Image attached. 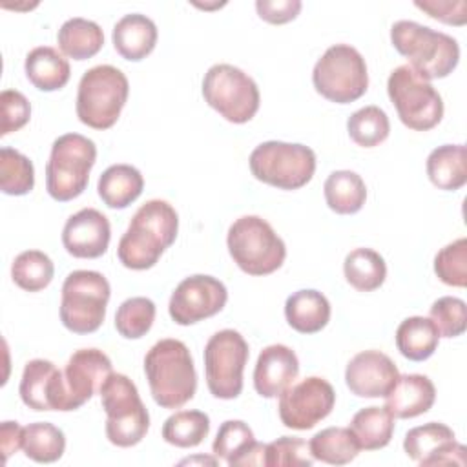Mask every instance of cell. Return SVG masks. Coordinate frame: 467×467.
<instances>
[{
    "instance_id": "1",
    "label": "cell",
    "mask_w": 467,
    "mask_h": 467,
    "mask_svg": "<svg viewBox=\"0 0 467 467\" xmlns=\"http://www.w3.org/2000/svg\"><path fill=\"white\" fill-rule=\"evenodd\" d=\"M177 230L179 215L170 202L162 199L146 201L119 241V261L130 270L155 266L164 250L175 243Z\"/></svg>"
},
{
    "instance_id": "2",
    "label": "cell",
    "mask_w": 467,
    "mask_h": 467,
    "mask_svg": "<svg viewBox=\"0 0 467 467\" xmlns=\"http://www.w3.org/2000/svg\"><path fill=\"white\" fill-rule=\"evenodd\" d=\"M150 392L162 409H179L197 390V372L188 347L173 337L157 341L144 356Z\"/></svg>"
},
{
    "instance_id": "3",
    "label": "cell",
    "mask_w": 467,
    "mask_h": 467,
    "mask_svg": "<svg viewBox=\"0 0 467 467\" xmlns=\"http://www.w3.org/2000/svg\"><path fill=\"white\" fill-rule=\"evenodd\" d=\"M390 42L425 80L445 78L460 62V46L447 33L412 20H398L390 27Z\"/></svg>"
},
{
    "instance_id": "4",
    "label": "cell",
    "mask_w": 467,
    "mask_h": 467,
    "mask_svg": "<svg viewBox=\"0 0 467 467\" xmlns=\"http://www.w3.org/2000/svg\"><path fill=\"white\" fill-rule=\"evenodd\" d=\"M234 263L248 275H268L283 266L286 246L275 230L259 215H243L226 235Z\"/></svg>"
},
{
    "instance_id": "5",
    "label": "cell",
    "mask_w": 467,
    "mask_h": 467,
    "mask_svg": "<svg viewBox=\"0 0 467 467\" xmlns=\"http://www.w3.org/2000/svg\"><path fill=\"white\" fill-rule=\"evenodd\" d=\"M128 95L130 82L119 67L95 66L78 82L77 117L93 130H108L119 120Z\"/></svg>"
},
{
    "instance_id": "6",
    "label": "cell",
    "mask_w": 467,
    "mask_h": 467,
    "mask_svg": "<svg viewBox=\"0 0 467 467\" xmlns=\"http://www.w3.org/2000/svg\"><path fill=\"white\" fill-rule=\"evenodd\" d=\"M97 161V146L80 133H64L51 144L46 164V190L58 201L67 202L78 197L89 181Z\"/></svg>"
},
{
    "instance_id": "7",
    "label": "cell",
    "mask_w": 467,
    "mask_h": 467,
    "mask_svg": "<svg viewBox=\"0 0 467 467\" xmlns=\"http://www.w3.org/2000/svg\"><path fill=\"white\" fill-rule=\"evenodd\" d=\"M102 409L108 416L106 436L117 447H133L150 429V414L135 383L120 372H111L100 387Z\"/></svg>"
},
{
    "instance_id": "8",
    "label": "cell",
    "mask_w": 467,
    "mask_h": 467,
    "mask_svg": "<svg viewBox=\"0 0 467 467\" xmlns=\"http://www.w3.org/2000/svg\"><path fill=\"white\" fill-rule=\"evenodd\" d=\"M109 283L95 270H73L62 283L60 321L73 334L99 330L106 317Z\"/></svg>"
},
{
    "instance_id": "9",
    "label": "cell",
    "mask_w": 467,
    "mask_h": 467,
    "mask_svg": "<svg viewBox=\"0 0 467 467\" xmlns=\"http://www.w3.org/2000/svg\"><path fill=\"white\" fill-rule=\"evenodd\" d=\"M252 175L279 190H299L316 171V153L297 142L266 140L254 148L248 159Z\"/></svg>"
},
{
    "instance_id": "10",
    "label": "cell",
    "mask_w": 467,
    "mask_h": 467,
    "mask_svg": "<svg viewBox=\"0 0 467 467\" xmlns=\"http://www.w3.org/2000/svg\"><path fill=\"white\" fill-rule=\"evenodd\" d=\"M316 91L330 102L350 104L368 88V71L361 53L348 44L330 46L312 71Z\"/></svg>"
},
{
    "instance_id": "11",
    "label": "cell",
    "mask_w": 467,
    "mask_h": 467,
    "mask_svg": "<svg viewBox=\"0 0 467 467\" xmlns=\"http://www.w3.org/2000/svg\"><path fill=\"white\" fill-rule=\"evenodd\" d=\"M387 93L400 120L414 131H429L443 117V100L438 89L420 77L410 66L403 64L390 71Z\"/></svg>"
},
{
    "instance_id": "12",
    "label": "cell",
    "mask_w": 467,
    "mask_h": 467,
    "mask_svg": "<svg viewBox=\"0 0 467 467\" xmlns=\"http://www.w3.org/2000/svg\"><path fill=\"white\" fill-rule=\"evenodd\" d=\"M202 97L210 108L234 124L252 120L261 102L255 80L232 64H215L204 73Z\"/></svg>"
},
{
    "instance_id": "13",
    "label": "cell",
    "mask_w": 467,
    "mask_h": 467,
    "mask_svg": "<svg viewBox=\"0 0 467 467\" xmlns=\"http://www.w3.org/2000/svg\"><path fill=\"white\" fill-rule=\"evenodd\" d=\"M248 356V343L234 328L219 330L206 341L204 372L208 390L213 398L234 400L241 394Z\"/></svg>"
},
{
    "instance_id": "14",
    "label": "cell",
    "mask_w": 467,
    "mask_h": 467,
    "mask_svg": "<svg viewBox=\"0 0 467 467\" xmlns=\"http://www.w3.org/2000/svg\"><path fill=\"white\" fill-rule=\"evenodd\" d=\"M336 403L334 387L319 376L292 383L279 394L281 423L294 431H308L325 420Z\"/></svg>"
},
{
    "instance_id": "15",
    "label": "cell",
    "mask_w": 467,
    "mask_h": 467,
    "mask_svg": "<svg viewBox=\"0 0 467 467\" xmlns=\"http://www.w3.org/2000/svg\"><path fill=\"white\" fill-rule=\"evenodd\" d=\"M228 301L226 286L213 275L195 274L182 279L173 290L168 312L177 325H193L219 314Z\"/></svg>"
},
{
    "instance_id": "16",
    "label": "cell",
    "mask_w": 467,
    "mask_h": 467,
    "mask_svg": "<svg viewBox=\"0 0 467 467\" xmlns=\"http://www.w3.org/2000/svg\"><path fill=\"white\" fill-rule=\"evenodd\" d=\"M403 449L412 462L423 467L451 463L463 467L467 463L465 445L458 443L452 429L440 421H429L407 431Z\"/></svg>"
},
{
    "instance_id": "17",
    "label": "cell",
    "mask_w": 467,
    "mask_h": 467,
    "mask_svg": "<svg viewBox=\"0 0 467 467\" xmlns=\"http://www.w3.org/2000/svg\"><path fill=\"white\" fill-rule=\"evenodd\" d=\"M113 372L111 359L99 348H80L73 352L62 370L69 410L80 409Z\"/></svg>"
},
{
    "instance_id": "18",
    "label": "cell",
    "mask_w": 467,
    "mask_h": 467,
    "mask_svg": "<svg viewBox=\"0 0 467 467\" xmlns=\"http://www.w3.org/2000/svg\"><path fill=\"white\" fill-rule=\"evenodd\" d=\"M18 392L24 405L33 410L69 412L62 370L49 359L36 358L26 363Z\"/></svg>"
},
{
    "instance_id": "19",
    "label": "cell",
    "mask_w": 467,
    "mask_h": 467,
    "mask_svg": "<svg viewBox=\"0 0 467 467\" xmlns=\"http://www.w3.org/2000/svg\"><path fill=\"white\" fill-rule=\"evenodd\" d=\"M398 378V367L379 350H363L356 354L345 370V383L358 398H385Z\"/></svg>"
},
{
    "instance_id": "20",
    "label": "cell",
    "mask_w": 467,
    "mask_h": 467,
    "mask_svg": "<svg viewBox=\"0 0 467 467\" xmlns=\"http://www.w3.org/2000/svg\"><path fill=\"white\" fill-rule=\"evenodd\" d=\"M111 239L108 217L95 208H82L73 213L62 230L66 252L78 259H97L106 254Z\"/></svg>"
},
{
    "instance_id": "21",
    "label": "cell",
    "mask_w": 467,
    "mask_h": 467,
    "mask_svg": "<svg viewBox=\"0 0 467 467\" xmlns=\"http://www.w3.org/2000/svg\"><path fill=\"white\" fill-rule=\"evenodd\" d=\"M299 374L296 352L281 343L268 345L259 352L254 368V387L263 398H277Z\"/></svg>"
},
{
    "instance_id": "22",
    "label": "cell",
    "mask_w": 467,
    "mask_h": 467,
    "mask_svg": "<svg viewBox=\"0 0 467 467\" xmlns=\"http://www.w3.org/2000/svg\"><path fill=\"white\" fill-rule=\"evenodd\" d=\"M265 443L255 441L248 423L241 420H226L221 423L212 451L228 465H265Z\"/></svg>"
},
{
    "instance_id": "23",
    "label": "cell",
    "mask_w": 467,
    "mask_h": 467,
    "mask_svg": "<svg viewBox=\"0 0 467 467\" xmlns=\"http://www.w3.org/2000/svg\"><path fill=\"white\" fill-rule=\"evenodd\" d=\"M436 400L434 383L423 374H403L385 396L387 410L400 420L425 414Z\"/></svg>"
},
{
    "instance_id": "24",
    "label": "cell",
    "mask_w": 467,
    "mask_h": 467,
    "mask_svg": "<svg viewBox=\"0 0 467 467\" xmlns=\"http://www.w3.org/2000/svg\"><path fill=\"white\" fill-rule=\"evenodd\" d=\"M157 26L151 18L140 13L124 15L115 26L111 33V40L115 51L131 62H139L146 58L157 44Z\"/></svg>"
},
{
    "instance_id": "25",
    "label": "cell",
    "mask_w": 467,
    "mask_h": 467,
    "mask_svg": "<svg viewBox=\"0 0 467 467\" xmlns=\"http://www.w3.org/2000/svg\"><path fill=\"white\" fill-rule=\"evenodd\" d=\"M144 188L142 173L131 164H113L106 168L97 184L99 197L108 208L122 210L135 202Z\"/></svg>"
},
{
    "instance_id": "26",
    "label": "cell",
    "mask_w": 467,
    "mask_h": 467,
    "mask_svg": "<svg viewBox=\"0 0 467 467\" xmlns=\"http://www.w3.org/2000/svg\"><path fill=\"white\" fill-rule=\"evenodd\" d=\"M286 323L301 334H316L330 321L328 299L312 288L297 290L285 303Z\"/></svg>"
},
{
    "instance_id": "27",
    "label": "cell",
    "mask_w": 467,
    "mask_h": 467,
    "mask_svg": "<svg viewBox=\"0 0 467 467\" xmlns=\"http://www.w3.org/2000/svg\"><path fill=\"white\" fill-rule=\"evenodd\" d=\"M29 82L40 91L62 89L71 77L69 62L55 47L38 46L31 49L24 62Z\"/></svg>"
},
{
    "instance_id": "28",
    "label": "cell",
    "mask_w": 467,
    "mask_h": 467,
    "mask_svg": "<svg viewBox=\"0 0 467 467\" xmlns=\"http://www.w3.org/2000/svg\"><path fill=\"white\" fill-rule=\"evenodd\" d=\"M431 182L445 192H456L467 182V150L463 144H443L427 157Z\"/></svg>"
},
{
    "instance_id": "29",
    "label": "cell",
    "mask_w": 467,
    "mask_h": 467,
    "mask_svg": "<svg viewBox=\"0 0 467 467\" xmlns=\"http://www.w3.org/2000/svg\"><path fill=\"white\" fill-rule=\"evenodd\" d=\"M57 42L66 57L73 60H86L102 49L104 33L97 22L75 16L60 26Z\"/></svg>"
},
{
    "instance_id": "30",
    "label": "cell",
    "mask_w": 467,
    "mask_h": 467,
    "mask_svg": "<svg viewBox=\"0 0 467 467\" xmlns=\"http://www.w3.org/2000/svg\"><path fill=\"white\" fill-rule=\"evenodd\" d=\"M328 208L339 215L358 213L367 201V186L361 175L350 170L332 171L323 186Z\"/></svg>"
},
{
    "instance_id": "31",
    "label": "cell",
    "mask_w": 467,
    "mask_h": 467,
    "mask_svg": "<svg viewBox=\"0 0 467 467\" xmlns=\"http://www.w3.org/2000/svg\"><path fill=\"white\" fill-rule=\"evenodd\" d=\"M440 334L431 317L412 316L403 319L396 328V347L410 361H425L438 348Z\"/></svg>"
},
{
    "instance_id": "32",
    "label": "cell",
    "mask_w": 467,
    "mask_h": 467,
    "mask_svg": "<svg viewBox=\"0 0 467 467\" xmlns=\"http://www.w3.org/2000/svg\"><path fill=\"white\" fill-rule=\"evenodd\" d=\"M348 429L354 432L361 449L378 451L392 440L394 416L387 407H365L352 416Z\"/></svg>"
},
{
    "instance_id": "33",
    "label": "cell",
    "mask_w": 467,
    "mask_h": 467,
    "mask_svg": "<svg viewBox=\"0 0 467 467\" xmlns=\"http://www.w3.org/2000/svg\"><path fill=\"white\" fill-rule=\"evenodd\" d=\"M310 454L328 465L350 463L361 451L354 432L348 427H327L308 441Z\"/></svg>"
},
{
    "instance_id": "34",
    "label": "cell",
    "mask_w": 467,
    "mask_h": 467,
    "mask_svg": "<svg viewBox=\"0 0 467 467\" xmlns=\"http://www.w3.org/2000/svg\"><path fill=\"white\" fill-rule=\"evenodd\" d=\"M343 274L350 286L359 292L379 288L387 277L385 259L372 248H354L343 261Z\"/></svg>"
},
{
    "instance_id": "35",
    "label": "cell",
    "mask_w": 467,
    "mask_h": 467,
    "mask_svg": "<svg viewBox=\"0 0 467 467\" xmlns=\"http://www.w3.org/2000/svg\"><path fill=\"white\" fill-rule=\"evenodd\" d=\"M66 449L64 432L49 421H36L24 427L22 451L36 463H53Z\"/></svg>"
},
{
    "instance_id": "36",
    "label": "cell",
    "mask_w": 467,
    "mask_h": 467,
    "mask_svg": "<svg viewBox=\"0 0 467 467\" xmlns=\"http://www.w3.org/2000/svg\"><path fill=\"white\" fill-rule=\"evenodd\" d=\"M210 432V418L202 410H179L162 425V440L170 445L190 449L202 443Z\"/></svg>"
},
{
    "instance_id": "37",
    "label": "cell",
    "mask_w": 467,
    "mask_h": 467,
    "mask_svg": "<svg viewBox=\"0 0 467 467\" xmlns=\"http://www.w3.org/2000/svg\"><path fill=\"white\" fill-rule=\"evenodd\" d=\"M55 275L53 261L40 250H26L18 254L11 265V277L16 286L26 292L44 290Z\"/></svg>"
},
{
    "instance_id": "38",
    "label": "cell",
    "mask_w": 467,
    "mask_h": 467,
    "mask_svg": "<svg viewBox=\"0 0 467 467\" xmlns=\"http://www.w3.org/2000/svg\"><path fill=\"white\" fill-rule=\"evenodd\" d=\"M347 131L358 146L374 148L389 137L390 122L379 106H365L348 117Z\"/></svg>"
},
{
    "instance_id": "39",
    "label": "cell",
    "mask_w": 467,
    "mask_h": 467,
    "mask_svg": "<svg viewBox=\"0 0 467 467\" xmlns=\"http://www.w3.org/2000/svg\"><path fill=\"white\" fill-rule=\"evenodd\" d=\"M35 186L33 162L13 148L0 150V188L5 195H26Z\"/></svg>"
},
{
    "instance_id": "40",
    "label": "cell",
    "mask_w": 467,
    "mask_h": 467,
    "mask_svg": "<svg viewBox=\"0 0 467 467\" xmlns=\"http://www.w3.org/2000/svg\"><path fill=\"white\" fill-rule=\"evenodd\" d=\"M155 321V303L150 297H130L117 308L115 328L126 339L146 336Z\"/></svg>"
},
{
    "instance_id": "41",
    "label": "cell",
    "mask_w": 467,
    "mask_h": 467,
    "mask_svg": "<svg viewBox=\"0 0 467 467\" xmlns=\"http://www.w3.org/2000/svg\"><path fill=\"white\" fill-rule=\"evenodd\" d=\"M438 279L449 286H467V239L460 237L443 246L434 257Z\"/></svg>"
},
{
    "instance_id": "42",
    "label": "cell",
    "mask_w": 467,
    "mask_h": 467,
    "mask_svg": "<svg viewBox=\"0 0 467 467\" xmlns=\"http://www.w3.org/2000/svg\"><path fill=\"white\" fill-rule=\"evenodd\" d=\"M314 458L303 438L281 436L265 447L266 467H310Z\"/></svg>"
},
{
    "instance_id": "43",
    "label": "cell",
    "mask_w": 467,
    "mask_h": 467,
    "mask_svg": "<svg viewBox=\"0 0 467 467\" xmlns=\"http://www.w3.org/2000/svg\"><path fill=\"white\" fill-rule=\"evenodd\" d=\"M429 317L443 337H458L467 328V305L460 297L443 296L429 310Z\"/></svg>"
},
{
    "instance_id": "44",
    "label": "cell",
    "mask_w": 467,
    "mask_h": 467,
    "mask_svg": "<svg viewBox=\"0 0 467 467\" xmlns=\"http://www.w3.org/2000/svg\"><path fill=\"white\" fill-rule=\"evenodd\" d=\"M0 109H2V128L0 135H7L11 131H18L29 122L31 104L29 100L16 89H4L0 95Z\"/></svg>"
},
{
    "instance_id": "45",
    "label": "cell",
    "mask_w": 467,
    "mask_h": 467,
    "mask_svg": "<svg viewBox=\"0 0 467 467\" xmlns=\"http://www.w3.org/2000/svg\"><path fill=\"white\" fill-rule=\"evenodd\" d=\"M414 5L425 11L431 18L449 26H463L467 22V2L465 0H416Z\"/></svg>"
},
{
    "instance_id": "46",
    "label": "cell",
    "mask_w": 467,
    "mask_h": 467,
    "mask_svg": "<svg viewBox=\"0 0 467 467\" xmlns=\"http://www.w3.org/2000/svg\"><path fill=\"white\" fill-rule=\"evenodd\" d=\"M301 7L303 4L299 0H257L255 2L259 18L274 26L294 20L299 15Z\"/></svg>"
},
{
    "instance_id": "47",
    "label": "cell",
    "mask_w": 467,
    "mask_h": 467,
    "mask_svg": "<svg viewBox=\"0 0 467 467\" xmlns=\"http://www.w3.org/2000/svg\"><path fill=\"white\" fill-rule=\"evenodd\" d=\"M22 434H24V427L18 425V421H4L0 427V447L4 452V462H7V458L16 452L18 449H22Z\"/></svg>"
}]
</instances>
